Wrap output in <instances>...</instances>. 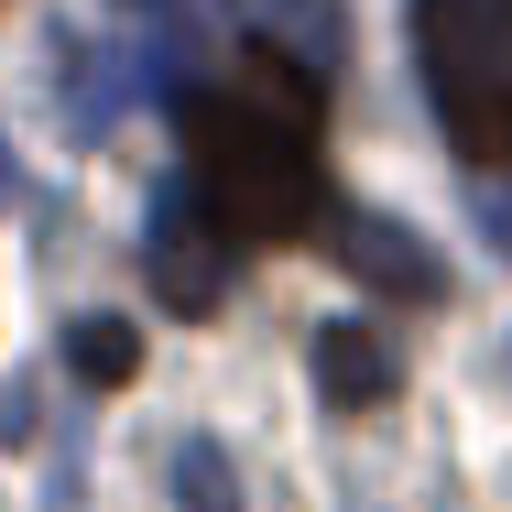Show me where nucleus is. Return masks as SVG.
Segmentation results:
<instances>
[{"label":"nucleus","instance_id":"1","mask_svg":"<svg viewBox=\"0 0 512 512\" xmlns=\"http://www.w3.org/2000/svg\"><path fill=\"white\" fill-rule=\"evenodd\" d=\"M186 175L207 186L218 229L240 251L306 240L327 218V175H316V77L284 66L273 44H251L229 77L186 88Z\"/></svg>","mask_w":512,"mask_h":512},{"label":"nucleus","instance_id":"2","mask_svg":"<svg viewBox=\"0 0 512 512\" xmlns=\"http://www.w3.org/2000/svg\"><path fill=\"white\" fill-rule=\"evenodd\" d=\"M414 55L447 142L502 175L512 164V0H414Z\"/></svg>","mask_w":512,"mask_h":512},{"label":"nucleus","instance_id":"3","mask_svg":"<svg viewBox=\"0 0 512 512\" xmlns=\"http://www.w3.org/2000/svg\"><path fill=\"white\" fill-rule=\"evenodd\" d=\"M229 262H240V240L218 229L207 186H197V175H164L153 207H142V273L164 284V306H175V316H218Z\"/></svg>","mask_w":512,"mask_h":512},{"label":"nucleus","instance_id":"4","mask_svg":"<svg viewBox=\"0 0 512 512\" xmlns=\"http://www.w3.org/2000/svg\"><path fill=\"white\" fill-rule=\"evenodd\" d=\"M338 262L360 273V284H382V295H414V306H436L447 295V273H436V251L393 229V218H338Z\"/></svg>","mask_w":512,"mask_h":512},{"label":"nucleus","instance_id":"5","mask_svg":"<svg viewBox=\"0 0 512 512\" xmlns=\"http://www.w3.org/2000/svg\"><path fill=\"white\" fill-rule=\"evenodd\" d=\"M306 360H316V393H327L338 414H371L382 393H393V349H382V338H371L360 316L316 327V349H306Z\"/></svg>","mask_w":512,"mask_h":512},{"label":"nucleus","instance_id":"6","mask_svg":"<svg viewBox=\"0 0 512 512\" xmlns=\"http://www.w3.org/2000/svg\"><path fill=\"white\" fill-rule=\"evenodd\" d=\"M338 22H349L338 0H262V44H273L284 66H306V77H338V55H349Z\"/></svg>","mask_w":512,"mask_h":512},{"label":"nucleus","instance_id":"7","mask_svg":"<svg viewBox=\"0 0 512 512\" xmlns=\"http://www.w3.org/2000/svg\"><path fill=\"white\" fill-rule=\"evenodd\" d=\"M66 371H77L88 393H120V382L142 371V327H120V316H77V327H66Z\"/></svg>","mask_w":512,"mask_h":512},{"label":"nucleus","instance_id":"8","mask_svg":"<svg viewBox=\"0 0 512 512\" xmlns=\"http://www.w3.org/2000/svg\"><path fill=\"white\" fill-rule=\"evenodd\" d=\"M175 512H240V480H229V447L218 436L175 447Z\"/></svg>","mask_w":512,"mask_h":512},{"label":"nucleus","instance_id":"9","mask_svg":"<svg viewBox=\"0 0 512 512\" xmlns=\"http://www.w3.org/2000/svg\"><path fill=\"white\" fill-rule=\"evenodd\" d=\"M480 240H491V251L512 262V164L491 175V186H480Z\"/></svg>","mask_w":512,"mask_h":512},{"label":"nucleus","instance_id":"10","mask_svg":"<svg viewBox=\"0 0 512 512\" xmlns=\"http://www.w3.org/2000/svg\"><path fill=\"white\" fill-rule=\"evenodd\" d=\"M120 11H164V0H120Z\"/></svg>","mask_w":512,"mask_h":512}]
</instances>
